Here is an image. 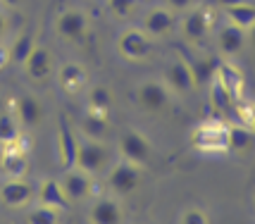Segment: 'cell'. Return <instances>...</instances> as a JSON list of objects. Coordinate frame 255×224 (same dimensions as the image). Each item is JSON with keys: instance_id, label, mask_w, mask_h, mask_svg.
<instances>
[{"instance_id": "cell-32", "label": "cell", "mask_w": 255, "mask_h": 224, "mask_svg": "<svg viewBox=\"0 0 255 224\" xmlns=\"http://www.w3.org/2000/svg\"><path fill=\"white\" fill-rule=\"evenodd\" d=\"M196 5H200V0H165V7H169L174 14H181V12L191 10Z\"/></svg>"}, {"instance_id": "cell-28", "label": "cell", "mask_w": 255, "mask_h": 224, "mask_svg": "<svg viewBox=\"0 0 255 224\" xmlns=\"http://www.w3.org/2000/svg\"><path fill=\"white\" fill-rule=\"evenodd\" d=\"M19 138V122L12 112H2L0 114V146L14 143Z\"/></svg>"}, {"instance_id": "cell-39", "label": "cell", "mask_w": 255, "mask_h": 224, "mask_svg": "<svg viewBox=\"0 0 255 224\" xmlns=\"http://www.w3.org/2000/svg\"><path fill=\"white\" fill-rule=\"evenodd\" d=\"M253 205H255V196H253Z\"/></svg>"}, {"instance_id": "cell-2", "label": "cell", "mask_w": 255, "mask_h": 224, "mask_svg": "<svg viewBox=\"0 0 255 224\" xmlns=\"http://www.w3.org/2000/svg\"><path fill=\"white\" fill-rule=\"evenodd\" d=\"M191 146L198 153H229L227 148V122L224 119H205L191 129Z\"/></svg>"}, {"instance_id": "cell-15", "label": "cell", "mask_w": 255, "mask_h": 224, "mask_svg": "<svg viewBox=\"0 0 255 224\" xmlns=\"http://www.w3.org/2000/svg\"><path fill=\"white\" fill-rule=\"evenodd\" d=\"M12 114L17 117L19 126H24V129H36V126L43 124V105L31 93H24V96L14 98Z\"/></svg>"}, {"instance_id": "cell-20", "label": "cell", "mask_w": 255, "mask_h": 224, "mask_svg": "<svg viewBox=\"0 0 255 224\" xmlns=\"http://www.w3.org/2000/svg\"><path fill=\"white\" fill-rule=\"evenodd\" d=\"M112 103H115V96H112L110 86H105V84L89 86V91H86V112H96V114H103V117H110Z\"/></svg>"}, {"instance_id": "cell-12", "label": "cell", "mask_w": 255, "mask_h": 224, "mask_svg": "<svg viewBox=\"0 0 255 224\" xmlns=\"http://www.w3.org/2000/svg\"><path fill=\"white\" fill-rule=\"evenodd\" d=\"M141 29L150 38H167L177 29V14L169 10V7H165V5L150 7L143 14V19H141Z\"/></svg>"}, {"instance_id": "cell-3", "label": "cell", "mask_w": 255, "mask_h": 224, "mask_svg": "<svg viewBox=\"0 0 255 224\" xmlns=\"http://www.w3.org/2000/svg\"><path fill=\"white\" fill-rule=\"evenodd\" d=\"M53 29L57 38H62L67 43H84L91 34V17L79 7H69L55 17Z\"/></svg>"}, {"instance_id": "cell-25", "label": "cell", "mask_w": 255, "mask_h": 224, "mask_svg": "<svg viewBox=\"0 0 255 224\" xmlns=\"http://www.w3.org/2000/svg\"><path fill=\"white\" fill-rule=\"evenodd\" d=\"M224 12V19L239 29L248 31L255 24V2H244V5H234V7H227Z\"/></svg>"}, {"instance_id": "cell-4", "label": "cell", "mask_w": 255, "mask_h": 224, "mask_svg": "<svg viewBox=\"0 0 255 224\" xmlns=\"http://www.w3.org/2000/svg\"><path fill=\"white\" fill-rule=\"evenodd\" d=\"M179 34L184 41L189 43H200L212 34V14L208 7L196 5L191 10L181 12V19H179Z\"/></svg>"}, {"instance_id": "cell-5", "label": "cell", "mask_w": 255, "mask_h": 224, "mask_svg": "<svg viewBox=\"0 0 255 224\" xmlns=\"http://www.w3.org/2000/svg\"><path fill=\"white\" fill-rule=\"evenodd\" d=\"M22 69L29 81L45 84L48 79L55 74V55H53V50L48 45L36 43V48L29 53V57L22 62Z\"/></svg>"}, {"instance_id": "cell-16", "label": "cell", "mask_w": 255, "mask_h": 224, "mask_svg": "<svg viewBox=\"0 0 255 224\" xmlns=\"http://www.w3.org/2000/svg\"><path fill=\"white\" fill-rule=\"evenodd\" d=\"M215 79L222 84L224 89L229 91V96H232L236 103L244 101V96H246V77H244V72L234 65L232 60H220V62H217Z\"/></svg>"}, {"instance_id": "cell-37", "label": "cell", "mask_w": 255, "mask_h": 224, "mask_svg": "<svg viewBox=\"0 0 255 224\" xmlns=\"http://www.w3.org/2000/svg\"><path fill=\"white\" fill-rule=\"evenodd\" d=\"M246 36H248V43L255 48V24L251 26V29H248V31H246Z\"/></svg>"}, {"instance_id": "cell-30", "label": "cell", "mask_w": 255, "mask_h": 224, "mask_svg": "<svg viewBox=\"0 0 255 224\" xmlns=\"http://www.w3.org/2000/svg\"><path fill=\"white\" fill-rule=\"evenodd\" d=\"M108 5V12L117 19H129L136 7H138V0H105Z\"/></svg>"}, {"instance_id": "cell-23", "label": "cell", "mask_w": 255, "mask_h": 224, "mask_svg": "<svg viewBox=\"0 0 255 224\" xmlns=\"http://www.w3.org/2000/svg\"><path fill=\"white\" fill-rule=\"evenodd\" d=\"M208 86H210V105H212V110H215V114H220V117L234 114L236 101H234L232 96H229V91L224 89L217 79H212Z\"/></svg>"}, {"instance_id": "cell-14", "label": "cell", "mask_w": 255, "mask_h": 224, "mask_svg": "<svg viewBox=\"0 0 255 224\" xmlns=\"http://www.w3.org/2000/svg\"><path fill=\"white\" fill-rule=\"evenodd\" d=\"M55 79L57 86L65 93H69V96H77L84 89H89V69L84 65H79V62H72V60L57 67Z\"/></svg>"}, {"instance_id": "cell-34", "label": "cell", "mask_w": 255, "mask_h": 224, "mask_svg": "<svg viewBox=\"0 0 255 224\" xmlns=\"http://www.w3.org/2000/svg\"><path fill=\"white\" fill-rule=\"evenodd\" d=\"M217 7H222V10H227V7H234V5H244V2H253V0H212Z\"/></svg>"}, {"instance_id": "cell-27", "label": "cell", "mask_w": 255, "mask_h": 224, "mask_svg": "<svg viewBox=\"0 0 255 224\" xmlns=\"http://www.w3.org/2000/svg\"><path fill=\"white\" fill-rule=\"evenodd\" d=\"M36 36L29 34V31H24L14 43L10 45V62H14V65H22L24 60L29 57V53H31L33 48H36Z\"/></svg>"}, {"instance_id": "cell-35", "label": "cell", "mask_w": 255, "mask_h": 224, "mask_svg": "<svg viewBox=\"0 0 255 224\" xmlns=\"http://www.w3.org/2000/svg\"><path fill=\"white\" fill-rule=\"evenodd\" d=\"M5 31H7V17H5V12H0V43L5 38Z\"/></svg>"}, {"instance_id": "cell-7", "label": "cell", "mask_w": 255, "mask_h": 224, "mask_svg": "<svg viewBox=\"0 0 255 224\" xmlns=\"http://www.w3.org/2000/svg\"><path fill=\"white\" fill-rule=\"evenodd\" d=\"M136 103L145 112H165L172 103V93L160 79H148L136 86Z\"/></svg>"}, {"instance_id": "cell-38", "label": "cell", "mask_w": 255, "mask_h": 224, "mask_svg": "<svg viewBox=\"0 0 255 224\" xmlns=\"http://www.w3.org/2000/svg\"><path fill=\"white\" fill-rule=\"evenodd\" d=\"M0 2H2L5 7H17V5H19L22 0H0Z\"/></svg>"}, {"instance_id": "cell-6", "label": "cell", "mask_w": 255, "mask_h": 224, "mask_svg": "<svg viewBox=\"0 0 255 224\" xmlns=\"http://www.w3.org/2000/svg\"><path fill=\"white\" fill-rule=\"evenodd\" d=\"M120 155L127 162H133L138 167H145L150 162V155H153V146L148 141V136L138 129H127L122 136H120Z\"/></svg>"}, {"instance_id": "cell-29", "label": "cell", "mask_w": 255, "mask_h": 224, "mask_svg": "<svg viewBox=\"0 0 255 224\" xmlns=\"http://www.w3.org/2000/svg\"><path fill=\"white\" fill-rule=\"evenodd\" d=\"M26 224H60V210L45 208V205L31 208L26 215Z\"/></svg>"}, {"instance_id": "cell-10", "label": "cell", "mask_w": 255, "mask_h": 224, "mask_svg": "<svg viewBox=\"0 0 255 224\" xmlns=\"http://www.w3.org/2000/svg\"><path fill=\"white\" fill-rule=\"evenodd\" d=\"M162 81H165V86L169 89L172 96H191L193 91L198 89L196 79H193V72H191L189 62L184 57H177V60H172L167 65L165 72H162Z\"/></svg>"}, {"instance_id": "cell-24", "label": "cell", "mask_w": 255, "mask_h": 224, "mask_svg": "<svg viewBox=\"0 0 255 224\" xmlns=\"http://www.w3.org/2000/svg\"><path fill=\"white\" fill-rule=\"evenodd\" d=\"M189 62L191 72H193V79H196V86H203V84H210L215 79V72H217V62L215 57H184Z\"/></svg>"}, {"instance_id": "cell-31", "label": "cell", "mask_w": 255, "mask_h": 224, "mask_svg": "<svg viewBox=\"0 0 255 224\" xmlns=\"http://www.w3.org/2000/svg\"><path fill=\"white\" fill-rule=\"evenodd\" d=\"M181 224H208V215L200 208H191V210L181 215Z\"/></svg>"}, {"instance_id": "cell-9", "label": "cell", "mask_w": 255, "mask_h": 224, "mask_svg": "<svg viewBox=\"0 0 255 224\" xmlns=\"http://www.w3.org/2000/svg\"><path fill=\"white\" fill-rule=\"evenodd\" d=\"M141 186V167L133 165V162H127V160H120L115 162L108 172V189L117 196H129Z\"/></svg>"}, {"instance_id": "cell-18", "label": "cell", "mask_w": 255, "mask_h": 224, "mask_svg": "<svg viewBox=\"0 0 255 224\" xmlns=\"http://www.w3.org/2000/svg\"><path fill=\"white\" fill-rule=\"evenodd\" d=\"M91 224H122V205L115 198H98L89 208Z\"/></svg>"}, {"instance_id": "cell-33", "label": "cell", "mask_w": 255, "mask_h": 224, "mask_svg": "<svg viewBox=\"0 0 255 224\" xmlns=\"http://www.w3.org/2000/svg\"><path fill=\"white\" fill-rule=\"evenodd\" d=\"M7 65H10V48L0 43V72L7 67Z\"/></svg>"}, {"instance_id": "cell-21", "label": "cell", "mask_w": 255, "mask_h": 224, "mask_svg": "<svg viewBox=\"0 0 255 224\" xmlns=\"http://www.w3.org/2000/svg\"><path fill=\"white\" fill-rule=\"evenodd\" d=\"M255 143V134L251 131V126L246 124H227V148L229 153L244 155L248 153Z\"/></svg>"}, {"instance_id": "cell-19", "label": "cell", "mask_w": 255, "mask_h": 224, "mask_svg": "<svg viewBox=\"0 0 255 224\" xmlns=\"http://www.w3.org/2000/svg\"><path fill=\"white\" fill-rule=\"evenodd\" d=\"M33 189L31 184H26L24 179H7L2 186H0V198L5 205L10 208H22L26 203L31 201Z\"/></svg>"}, {"instance_id": "cell-11", "label": "cell", "mask_w": 255, "mask_h": 224, "mask_svg": "<svg viewBox=\"0 0 255 224\" xmlns=\"http://www.w3.org/2000/svg\"><path fill=\"white\" fill-rule=\"evenodd\" d=\"M77 148H79V138L74 126L69 124L67 114H60V119H57V162H60V167L65 172L74 169Z\"/></svg>"}, {"instance_id": "cell-13", "label": "cell", "mask_w": 255, "mask_h": 224, "mask_svg": "<svg viewBox=\"0 0 255 224\" xmlns=\"http://www.w3.org/2000/svg\"><path fill=\"white\" fill-rule=\"evenodd\" d=\"M215 45H217V53L224 60H232V57L241 55L248 45V36L244 29L234 26V24H222L217 31H215Z\"/></svg>"}, {"instance_id": "cell-22", "label": "cell", "mask_w": 255, "mask_h": 224, "mask_svg": "<svg viewBox=\"0 0 255 224\" xmlns=\"http://www.w3.org/2000/svg\"><path fill=\"white\" fill-rule=\"evenodd\" d=\"M38 201L45 208H55V210H67L69 198L65 196V189L57 179H43L38 186Z\"/></svg>"}, {"instance_id": "cell-26", "label": "cell", "mask_w": 255, "mask_h": 224, "mask_svg": "<svg viewBox=\"0 0 255 224\" xmlns=\"http://www.w3.org/2000/svg\"><path fill=\"white\" fill-rule=\"evenodd\" d=\"M108 129H110V122H108V117H103V114L86 112L84 119H81V134H84V138L103 141V138L108 136Z\"/></svg>"}, {"instance_id": "cell-17", "label": "cell", "mask_w": 255, "mask_h": 224, "mask_svg": "<svg viewBox=\"0 0 255 224\" xmlns=\"http://www.w3.org/2000/svg\"><path fill=\"white\" fill-rule=\"evenodd\" d=\"M62 189H65V196L69 198V203L84 201L93 193V174H86V172H81L77 167L67 169Z\"/></svg>"}, {"instance_id": "cell-8", "label": "cell", "mask_w": 255, "mask_h": 224, "mask_svg": "<svg viewBox=\"0 0 255 224\" xmlns=\"http://www.w3.org/2000/svg\"><path fill=\"white\" fill-rule=\"evenodd\" d=\"M108 157H110V150L103 141H93V138H84L79 141L77 148V162L74 167L86 172V174H98L103 172V167L108 165Z\"/></svg>"}, {"instance_id": "cell-1", "label": "cell", "mask_w": 255, "mask_h": 224, "mask_svg": "<svg viewBox=\"0 0 255 224\" xmlns=\"http://www.w3.org/2000/svg\"><path fill=\"white\" fill-rule=\"evenodd\" d=\"M115 48H117V55L122 57L124 62H131V65L148 62L155 53L153 38L138 26H127L124 31H120Z\"/></svg>"}, {"instance_id": "cell-36", "label": "cell", "mask_w": 255, "mask_h": 224, "mask_svg": "<svg viewBox=\"0 0 255 224\" xmlns=\"http://www.w3.org/2000/svg\"><path fill=\"white\" fill-rule=\"evenodd\" d=\"M248 126H251V131L255 134V103L251 105V114H248Z\"/></svg>"}]
</instances>
